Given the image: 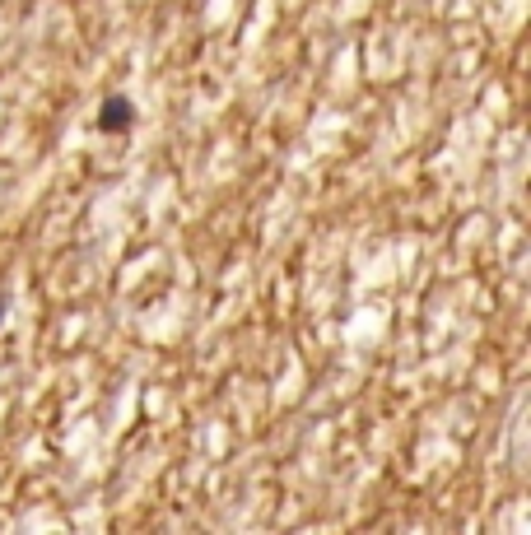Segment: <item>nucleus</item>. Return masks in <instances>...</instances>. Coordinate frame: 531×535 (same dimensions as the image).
Here are the masks:
<instances>
[{"instance_id": "f257e3e1", "label": "nucleus", "mask_w": 531, "mask_h": 535, "mask_svg": "<svg viewBox=\"0 0 531 535\" xmlns=\"http://www.w3.org/2000/svg\"><path fill=\"white\" fill-rule=\"evenodd\" d=\"M131 121H136V103H131L126 94H108L103 103H98V117H94L98 131H108V135L131 131Z\"/></svg>"}, {"instance_id": "f03ea898", "label": "nucleus", "mask_w": 531, "mask_h": 535, "mask_svg": "<svg viewBox=\"0 0 531 535\" xmlns=\"http://www.w3.org/2000/svg\"><path fill=\"white\" fill-rule=\"evenodd\" d=\"M5 312H10V303H5V289H0V326H5Z\"/></svg>"}]
</instances>
